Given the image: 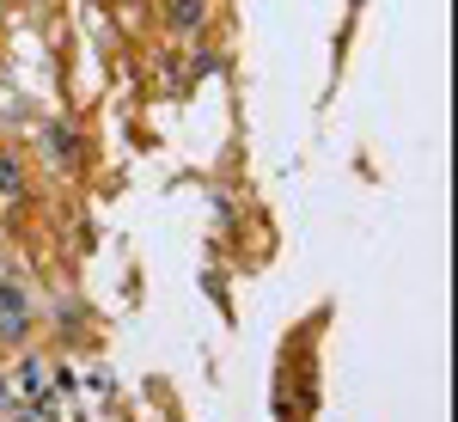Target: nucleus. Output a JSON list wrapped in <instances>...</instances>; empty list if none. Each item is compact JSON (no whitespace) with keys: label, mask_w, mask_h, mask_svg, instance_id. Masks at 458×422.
<instances>
[{"label":"nucleus","mask_w":458,"mask_h":422,"mask_svg":"<svg viewBox=\"0 0 458 422\" xmlns=\"http://www.w3.org/2000/svg\"><path fill=\"white\" fill-rule=\"evenodd\" d=\"M208 19V0H172V31L177 37H196Z\"/></svg>","instance_id":"f257e3e1"},{"label":"nucleus","mask_w":458,"mask_h":422,"mask_svg":"<svg viewBox=\"0 0 458 422\" xmlns=\"http://www.w3.org/2000/svg\"><path fill=\"white\" fill-rule=\"evenodd\" d=\"M0 196H19V166L13 159H0Z\"/></svg>","instance_id":"f03ea898"}]
</instances>
